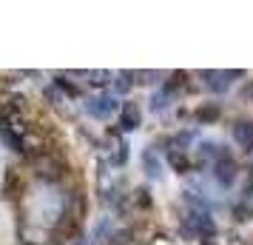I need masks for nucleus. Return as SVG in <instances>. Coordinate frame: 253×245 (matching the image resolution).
<instances>
[{
  "instance_id": "1",
  "label": "nucleus",
  "mask_w": 253,
  "mask_h": 245,
  "mask_svg": "<svg viewBox=\"0 0 253 245\" xmlns=\"http://www.w3.org/2000/svg\"><path fill=\"white\" fill-rule=\"evenodd\" d=\"M114 108H117L114 97H94V100H88V111L97 117H108Z\"/></svg>"
}]
</instances>
